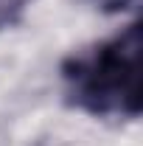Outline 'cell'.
Returning a JSON list of instances; mask_svg holds the SVG:
<instances>
[{"instance_id": "obj_2", "label": "cell", "mask_w": 143, "mask_h": 146, "mask_svg": "<svg viewBox=\"0 0 143 146\" xmlns=\"http://www.w3.org/2000/svg\"><path fill=\"white\" fill-rule=\"evenodd\" d=\"M28 6H31V0H0V28L14 25Z\"/></svg>"}, {"instance_id": "obj_3", "label": "cell", "mask_w": 143, "mask_h": 146, "mask_svg": "<svg viewBox=\"0 0 143 146\" xmlns=\"http://www.w3.org/2000/svg\"><path fill=\"white\" fill-rule=\"evenodd\" d=\"M87 3H93L95 9H101V11H107V14H118V11L138 9L140 0H87Z\"/></svg>"}, {"instance_id": "obj_1", "label": "cell", "mask_w": 143, "mask_h": 146, "mask_svg": "<svg viewBox=\"0 0 143 146\" xmlns=\"http://www.w3.org/2000/svg\"><path fill=\"white\" fill-rule=\"evenodd\" d=\"M68 104L95 118H138L143 107V28L132 20L109 39L62 62Z\"/></svg>"}]
</instances>
